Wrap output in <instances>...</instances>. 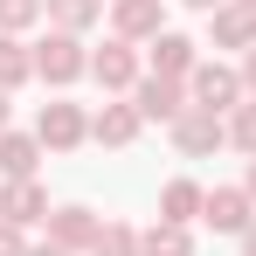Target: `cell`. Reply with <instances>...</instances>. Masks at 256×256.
I'll return each mask as SVG.
<instances>
[{
  "label": "cell",
  "instance_id": "18",
  "mask_svg": "<svg viewBox=\"0 0 256 256\" xmlns=\"http://www.w3.org/2000/svg\"><path fill=\"white\" fill-rule=\"evenodd\" d=\"M48 7V28H62V35H84L104 21V0H42Z\"/></svg>",
  "mask_w": 256,
  "mask_h": 256
},
{
  "label": "cell",
  "instance_id": "9",
  "mask_svg": "<svg viewBox=\"0 0 256 256\" xmlns=\"http://www.w3.org/2000/svg\"><path fill=\"white\" fill-rule=\"evenodd\" d=\"M0 222L7 228H35V222H48V194H42V180H7L0 187Z\"/></svg>",
  "mask_w": 256,
  "mask_h": 256
},
{
  "label": "cell",
  "instance_id": "7",
  "mask_svg": "<svg viewBox=\"0 0 256 256\" xmlns=\"http://www.w3.org/2000/svg\"><path fill=\"white\" fill-rule=\"evenodd\" d=\"M132 104H138V118H146V125H173L194 97H187V84H180V76H138Z\"/></svg>",
  "mask_w": 256,
  "mask_h": 256
},
{
  "label": "cell",
  "instance_id": "10",
  "mask_svg": "<svg viewBox=\"0 0 256 256\" xmlns=\"http://www.w3.org/2000/svg\"><path fill=\"white\" fill-rule=\"evenodd\" d=\"M146 48H152V76H180V84H187V76L201 70V42H194V35H180V28L152 35Z\"/></svg>",
  "mask_w": 256,
  "mask_h": 256
},
{
  "label": "cell",
  "instance_id": "15",
  "mask_svg": "<svg viewBox=\"0 0 256 256\" xmlns=\"http://www.w3.org/2000/svg\"><path fill=\"white\" fill-rule=\"evenodd\" d=\"M201 201H208V187H201V180H166V187H160V222L194 228V222H201Z\"/></svg>",
  "mask_w": 256,
  "mask_h": 256
},
{
  "label": "cell",
  "instance_id": "17",
  "mask_svg": "<svg viewBox=\"0 0 256 256\" xmlns=\"http://www.w3.org/2000/svg\"><path fill=\"white\" fill-rule=\"evenodd\" d=\"M138 256H194V228L152 222V228H138Z\"/></svg>",
  "mask_w": 256,
  "mask_h": 256
},
{
  "label": "cell",
  "instance_id": "19",
  "mask_svg": "<svg viewBox=\"0 0 256 256\" xmlns=\"http://www.w3.org/2000/svg\"><path fill=\"white\" fill-rule=\"evenodd\" d=\"M35 21H48L42 0H0V35H28Z\"/></svg>",
  "mask_w": 256,
  "mask_h": 256
},
{
  "label": "cell",
  "instance_id": "29",
  "mask_svg": "<svg viewBox=\"0 0 256 256\" xmlns=\"http://www.w3.org/2000/svg\"><path fill=\"white\" fill-rule=\"evenodd\" d=\"M242 7H256V0H242Z\"/></svg>",
  "mask_w": 256,
  "mask_h": 256
},
{
  "label": "cell",
  "instance_id": "6",
  "mask_svg": "<svg viewBox=\"0 0 256 256\" xmlns=\"http://www.w3.org/2000/svg\"><path fill=\"white\" fill-rule=\"evenodd\" d=\"M104 236V214H90L84 201H62V208H48V242L70 256H90V242Z\"/></svg>",
  "mask_w": 256,
  "mask_h": 256
},
{
  "label": "cell",
  "instance_id": "5",
  "mask_svg": "<svg viewBox=\"0 0 256 256\" xmlns=\"http://www.w3.org/2000/svg\"><path fill=\"white\" fill-rule=\"evenodd\" d=\"M90 76L104 84V97H125V90H138V42H125V35H111L104 48H90Z\"/></svg>",
  "mask_w": 256,
  "mask_h": 256
},
{
  "label": "cell",
  "instance_id": "22",
  "mask_svg": "<svg viewBox=\"0 0 256 256\" xmlns=\"http://www.w3.org/2000/svg\"><path fill=\"white\" fill-rule=\"evenodd\" d=\"M0 256H28V236H21V228H7V222H0Z\"/></svg>",
  "mask_w": 256,
  "mask_h": 256
},
{
  "label": "cell",
  "instance_id": "28",
  "mask_svg": "<svg viewBox=\"0 0 256 256\" xmlns=\"http://www.w3.org/2000/svg\"><path fill=\"white\" fill-rule=\"evenodd\" d=\"M7 111H14V104H7V90H0V132H7Z\"/></svg>",
  "mask_w": 256,
  "mask_h": 256
},
{
  "label": "cell",
  "instance_id": "25",
  "mask_svg": "<svg viewBox=\"0 0 256 256\" xmlns=\"http://www.w3.org/2000/svg\"><path fill=\"white\" fill-rule=\"evenodd\" d=\"M187 7H194V14H214V7H228V0H187Z\"/></svg>",
  "mask_w": 256,
  "mask_h": 256
},
{
  "label": "cell",
  "instance_id": "24",
  "mask_svg": "<svg viewBox=\"0 0 256 256\" xmlns=\"http://www.w3.org/2000/svg\"><path fill=\"white\" fill-rule=\"evenodd\" d=\"M28 256H70V250H56V242H28Z\"/></svg>",
  "mask_w": 256,
  "mask_h": 256
},
{
  "label": "cell",
  "instance_id": "8",
  "mask_svg": "<svg viewBox=\"0 0 256 256\" xmlns=\"http://www.w3.org/2000/svg\"><path fill=\"white\" fill-rule=\"evenodd\" d=\"M201 222H208L214 236H242V228L256 222L250 187H208V201H201Z\"/></svg>",
  "mask_w": 256,
  "mask_h": 256
},
{
  "label": "cell",
  "instance_id": "13",
  "mask_svg": "<svg viewBox=\"0 0 256 256\" xmlns=\"http://www.w3.org/2000/svg\"><path fill=\"white\" fill-rule=\"evenodd\" d=\"M111 28L125 42H152V35H166V7L160 0H111Z\"/></svg>",
  "mask_w": 256,
  "mask_h": 256
},
{
  "label": "cell",
  "instance_id": "23",
  "mask_svg": "<svg viewBox=\"0 0 256 256\" xmlns=\"http://www.w3.org/2000/svg\"><path fill=\"white\" fill-rule=\"evenodd\" d=\"M242 90H250V97H256V48H250V56H242Z\"/></svg>",
  "mask_w": 256,
  "mask_h": 256
},
{
  "label": "cell",
  "instance_id": "1",
  "mask_svg": "<svg viewBox=\"0 0 256 256\" xmlns=\"http://www.w3.org/2000/svg\"><path fill=\"white\" fill-rule=\"evenodd\" d=\"M35 76H42L48 90H70L76 76H90V48H84V35L48 28L42 42H35Z\"/></svg>",
  "mask_w": 256,
  "mask_h": 256
},
{
  "label": "cell",
  "instance_id": "20",
  "mask_svg": "<svg viewBox=\"0 0 256 256\" xmlns=\"http://www.w3.org/2000/svg\"><path fill=\"white\" fill-rule=\"evenodd\" d=\"M90 256H138V228L132 222H104V236L90 242Z\"/></svg>",
  "mask_w": 256,
  "mask_h": 256
},
{
  "label": "cell",
  "instance_id": "26",
  "mask_svg": "<svg viewBox=\"0 0 256 256\" xmlns=\"http://www.w3.org/2000/svg\"><path fill=\"white\" fill-rule=\"evenodd\" d=\"M242 256H256V222H250V228H242Z\"/></svg>",
  "mask_w": 256,
  "mask_h": 256
},
{
  "label": "cell",
  "instance_id": "21",
  "mask_svg": "<svg viewBox=\"0 0 256 256\" xmlns=\"http://www.w3.org/2000/svg\"><path fill=\"white\" fill-rule=\"evenodd\" d=\"M228 146H236V152H250V160H256V97H242V104L228 111Z\"/></svg>",
  "mask_w": 256,
  "mask_h": 256
},
{
  "label": "cell",
  "instance_id": "12",
  "mask_svg": "<svg viewBox=\"0 0 256 256\" xmlns=\"http://www.w3.org/2000/svg\"><path fill=\"white\" fill-rule=\"evenodd\" d=\"M208 42H214V48H242V56H250V48H256V7H242V0L214 7V14H208Z\"/></svg>",
  "mask_w": 256,
  "mask_h": 256
},
{
  "label": "cell",
  "instance_id": "16",
  "mask_svg": "<svg viewBox=\"0 0 256 256\" xmlns=\"http://www.w3.org/2000/svg\"><path fill=\"white\" fill-rule=\"evenodd\" d=\"M28 76H35V42H21V35H0V90L14 97Z\"/></svg>",
  "mask_w": 256,
  "mask_h": 256
},
{
  "label": "cell",
  "instance_id": "14",
  "mask_svg": "<svg viewBox=\"0 0 256 256\" xmlns=\"http://www.w3.org/2000/svg\"><path fill=\"white\" fill-rule=\"evenodd\" d=\"M42 166V138L35 132H0V180H35Z\"/></svg>",
  "mask_w": 256,
  "mask_h": 256
},
{
  "label": "cell",
  "instance_id": "11",
  "mask_svg": "<svg viewBox=\"0 0 256 256\" xmlns=\"http://www.w3.org/2000/svg\"><path fill=\"white\" fill-rule=\"evenodd\" d=\"M138 132H146V118H138V104H125V97H104V111L90 118V138L97 146H118V152H125Z\"/></svg>",
  "mask_w": 256,
  "mask_h": 256
},
{
  "label": "cell",
  "instance_id": "27",
  "mask_svg": "<svg viewBox=\"0 0 256 256\" xmlns=\"http://www.w3.org/2000/svg\"><path fill=\"white\" fill-rule=\"evenodd\" d=\"M242 187H250V201H256V160H250V173H242Z\"/></svg>",
  "mask_w": 256,
  "mask_h": 256
},
{
  "label": "cell",
  "instance_id": "4",
  "mask_svg": "<svg viewBox=\"0 0 256 256\" xmlns=\"http://www.w3.org/2000/svg\"><path fill=\"white\" fill-rule=\"evenodd\" d=\"M35 138H42V152H76L90 138V111L70 104V97H48L42 111H35Z\"/></svg>",
  "mask_w": 256,
  "mask_h": 256
},
{
  "label": "cell",
  "instance_id": "2",
  "mask_svg": "<svg viewBox=\"0 0 256 256\" xmlns=\"http://www.w3.org/2000/svg\"><path fill=\"white\" fill-rule=\"evenodd\" d=\"M187 97L201 104V111H214V118H228L250 90H242V70H228V62H214V56H201V70L187 76Z\"/></svg>",
  "mask_w": 256,
  "mask_h": 256
},
{
  "label": "cell",
  "instance_id": "3",
  "mask_svg": "<svg viewBox=\"0 0 256 256\" xmlns=\"http://www.w3.org/2000/svg\"><path fill=\"white\" fill-rule=\"evenodd\" d=\"M166 132H173V152H180V160H214V152L228 146V118H214L201 104H187Z\"/></svg>",
  "mask_w": 256,
  "mask_h": 256
}]
</instances>
